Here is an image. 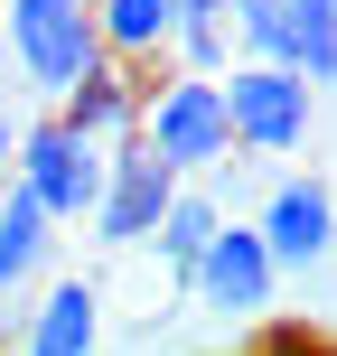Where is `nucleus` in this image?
<instances>
[{
	"label": "nucleus",
	"mask_w": 337,
	"mask_h": 356,
	"mask_svg": "<svg viewBox=\"0 0 337 356\" xmlns=\"http://www.w3.org/2000/svg\"><path fill=\"white\" fill-rule=\"evenodd\" d=\"M131 131H141V141L160 150L178 178H197V169L234 160V113H225V85H215V75H178V85L141 94Z\"/></svg>",
	"instance_id": "f257e3e1"
},
{
	"label": "nucleus",
	"mask_w": 337,
	"mask_h": 356,
	"mask_svg": "<svg viewBox=\"0 0 337 356\" xmlns=\"http://www.w3.org/2000/svg\"><path fill=\"white\" fill-rule=\"evenodd\" d=\"M10 56L38 94H66L75 75L104 56V29H94V0H10Z\"/></svg>",
	"instance_id": "f03ea898"
},
{
	"label": "nucleus",
	"mask_w": 337,
	"mask_h": 356,
	"mask_svg": "<svg viewBox=\"0 0 337 356\" xmlns=\"http://www.w3.org/2000/svg\"><path fill=\"white\" fill-rule=\"evenodd\" d=\"M225 19H244L253 56L300 66L309 85H337V0H234Z\"/></svg>",
	"instance_id": "7ed1b4c3"
},
{
	"label": "nucleus",
	"mask_w": 337,
	"mask_h": 356,
	"mask_svg": "<svg viewBox=\"0 0 337 356\" xmlns=\"http://www.w3.org/2000/svg\"><path fill=\"white\" fill-rule=\"evenodd\" d=\"M104 150L113 160H104V197H94V234H104V244H141V234L160 225V207L178 197V169L141 141V131H113Z\"/></svg>",
	"instance_id": "20e7f679"
},
{
	"label": "nucleus",
	"mask_w": 337,
	"mask_h": 356,
	"mask_svg": "<svg viewBox=\"0 0 337 356\" xmlns=\"http://www.w3.org/2000/svg\"><path fill=\"white\" fill-rule=\"evenodd\" d=\"M19 178L38 188V207H47V216H75V225H85L94 197H104V141H85V131L56 113V122L19 131Z\"/></svg>",
	"instance_id": "39448f33"
},
{
	"label": "nucleus",
	"mask_w": 337,
	"mask_h": 356,
	"mask_svg": "<svg viewBox=\"0 0 337 356\" xmlns=\"http://www.w3.org/2000/svg\"><path fill=\"white\" fill-rule=\"evenodd\" d=\"M272 282H281V263H272L263 225H215L206 253H197L188 291L215 309V319H253V309H272Z\"/></svg>",
	"instance_id": "423d86ee"
},
{
	"label": "nucleus",
	"mask_w": 337,
	"mask_h": 356,
	"mask_svg": "<svg viewBox=\"0 0 337 356\" xmlns=\"http://www.w3.org/2000/svg\"><path fill=\"white\" fill-rule=\"evenodd\" d=\"M225 113H234V141H244V150H290V141L309 131V75L253 56V66H234Z\"/></svg>",
	"instance_id": "0eeeda50"
},
{
	"label": "nucleus",
	"mask_w": 337,
	"mask_h": 356,
	"mask_svg": "<svg viewBox=\"0 0 337 356\" xmlns=\"http://www.w3.org/2000/svg\"><path fill=\"white\" fill-rule=\"evenodd\" d=\"M263 244H272L281 272H309V263L337 244V197L319 188V178H281L272 207H263Z\"/></svg>",
	"instance_id": "6e6552de"
},
{
	"label": "nucleus",
	"mask_w": 337,
	"mask_h": 356,
	"mask_svg": "<svg viewBox=\"0 0 337 356\" xmlns=\"http://www.w3.org/2000/svg\"><path fill=\"white\" fill-rule=\"evenodd\" d=\"M94 338H104V291H94V282H56L47 309L28 319V347L38 356H75V347H94Z\"/></svg>",
	"instance_id": "1a4fd4ad"
},
{
	"label": "nucleus",
	"mask_w": 337,
	"mask_h": 356,
	"mask_svg": "<svg viewBox=\"0 0 337 356\" xmlns=\"http://www.w3.org/2000/svg\"><path fill=\"white\" fill-rule=\"evenodd\" d=\"M47 225H56V216L38 207V188L19 178V188L0 197V291L38 282V263H47Z\"/></svg>",
	"instance_id": "9d476101"
},
{
	"label": "nucleus",
	"mask_w": 337,
	"mask_h": 356,
	"mask_svg": "<svg viewBox=\"0 0 337 356\" xmlns=\"http://www.w3.org/2000/svg\"><path fill=\"white\" fill-rule=\"evenodd\" d=\"M56 104H66V122L85 131V141H113V131H131V113H141V94H131L122 75H113L104 56H94V66L75 75L66 94H56Z\"/></svg>",
	"instance_id": "9b49d317"
},
{
	"label": "nucleus",
	"mask_w": 337,
	"mask_h": 356,
	"mask_svg": "<svg viewBox=\"0 0 337 356\" xmlns=\"http://www.w3.org/2000/svg\"><path fill=\"white\" fill-rule=\"evenodd\" d=\"M178 0H94V29H104V47L113 56H160L169 38H178Z\"/></svg>",
	"instance_id": "f8f14e48"
},
{
	"label": "nucleus",
	"mask_w": 337,
	"mask_h": 356,
	"mask_svg": "<svg viewBox=\"0 0 337 356\" xmlns=\"http://www.w3.org/2000/svg\"><path fill=\"white\" fill-rule=\"evenodd\" d=\"M215 225H225V216H215V197H188V188H178L169 207H160V225H150V234H160V253H169L178 291H188V272H197V253H206V234H215Z\"/></svg>",
	"instance_id": "ddd939ff"
},
{
	"label": "nucleus",
	"mask_w": 337,
	"mask_h": 356,
	"mask_svg": "<svg viewBox=\"0 0 337 356\" xmlns=\"http://www.w3.org/2000/svg\"><path fill=\"white\" fill-rule=\"evenodd\" d=\"M178 47H188L197 75H225V38H215V19H178Z\"/></svg>",
	"instance_id": "4468645a"
},
{
	"label": "nucleus",
	"mask_w": 337,
	"mask_h": 356,
	"mask_svg": "<svg viewBox=\"0 0 337 356\" xmlns=\"http://www.w3.org/2000/svg\"><path fill=\"white\" fill-rule=\"evenodd\" d=\"M178 10H188V19H225L234 0H178Z\"/></svg>",
	"instance_id": "2eb2a0df"
},
{
	"label": "nucleus",
	"mask_w": 337,
	"mask_h": 356,
	"mask_svg": "<svg viewBox=\"0 0 337 356\" xmlns=\"http://www.w3.org/2000/svg\"><path fill=\"white\" fill-rule=\"evenodd\" d=\"M10 150H19V141H10V113H0V169H10Z\"/></svg>",
	"instance_id": "dca6fc26"
},
{
	"label": "nucleus",
	"mask_w": 337,
	"mask_h": 356,
	"mask_svg": "<svg viewBox=\"0 0 337 356\" xmlns=\"http://www.w3.org/2000/svg\"><path fill=\"white\" fill-rule=\"evenodd\" d=\"M0 347H10V309H0Z\"/></svg>",
	"instance_id": "f3484780"
}]
</instances>
